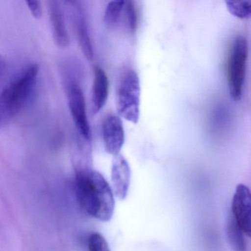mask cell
<instances>
[{"instance_id": "cell-1", "label": "cell", "mask_w": 251, "mask_h": 251, "mask_svg": "<svg viewBox=\"0 0 251 251\" xmlns=\"http://www.w3.org/2000/svg\"><path fill=\"white\" fill-rule=\"evenodd\" d=\"M75 187L79 203L87 214L102 222L111 220L115 206L114 194L101 173L86 167L79 169Z\"/></svg>"}, {"instance_id": "cell-2", "label": "cell", "mask_w": 251, "mask_h": 251, "mask_svg": "<svg viewBox=\"0 0 251 251\" xmlns=\"http://www.w3.org/2000/svg\"><path fill=\"white\" fill-rule=\"evenodd\" d=\"M39 67L30 64L0 92V126L9 122L28 103L34 93Z\"/></svg>"}, {"instance_id": "cell-3", "label": "cell", "mask_w": 251, "mask_h": 251, "mask_svg": "<svg viewBox=\"0 0 251 251\" xmlns=\"http://www.w3.org/2000/svg\"><path fill=\"white\" fill-rule=\"evenodd\" d=\"M248 57V42L243 36H237L230 48L227 63L229 95L232 100L242 99Z\"/></svg>"}, {"instance_id": "cell-4", "label": "cell", "mask_w": 251, "mask_h": 251, "mask_svg": "<svg viewBox=\"0 0 251 251\" xmlns=\"http://www.w3.org/2000/svg\"><path fill=\"white\" fill-rule=\"evenodd\" d=\"M140 80L137 73L129 70L123 77L117 94V112L120 117L136 124L140 115Z\"/></svg>"}, {"instance_id": "cell-5", "label": "cell", "mask_w": 251, "mask_h": 251, "mask_svg": "<svg viewBox=\"0 0 251 251\" xmlns=\"http://www.w3.org/2000/svg\"><path fill=\"white\" fill-rule=\"evenodd\" d=\"M67 98L70 113L77 131L85 140L90 142L92 133L86 113V100L84 94L78 84L75 82L70 83Z\"/></svg>"}, {"instance_id": "cell-6", "label": "cell", "mask_w": 251, "mask_h": 251, "mask_svg": "<svg viewBox=\"0 0 251 251\" xmlns=\"http://www.w3.org/2000/svg\"><path fill=\"white\" fill-rule=\"evenodd\" d=\"M231 214L245 235L251 233V195L246 185H237L231 202Z\"/></svg>"}, {"instance_id": "cell-7", "label": "cell", "mask_w": 251, "mask_h": 251, "mask_svg": "<svg viewBox=\"0 0 251 251\" xmlns=\"http://www.w3.org/2000/svg\"><path fill=\"white\" fill-rule=\"evenodd\" d=\"M102 139L105 151L111 155L120 154L125 143V130L120 117L108 115L102 124Z\"/></svg>"}, {"instance_id": "cell-8", "label": "cell", "mask_w": 251, "mask_h": 251, "mask_svg": "<svg viewBox=\"0 0 251 251\" xmlns=\"http://www.w3.org/2000/svg\"><path fill=\"white\" fill-rule=\"evenodd\" d=\"M111 180L116 196L126 199L130 183V168L127 160L122 155H114L111 167Z\"/></svg>"}, {"instance_id": "cell-9", "label": "cell", "mask_w": 251, "mask_h": 251, "mask_svg": "<svg viewBox=\"0 0 251 251\" xmlns=\"http://www.w3.org/2000/svg\"><path fill=\"white\" fill-rule=\"evenodd\" d=\"M50 17L55 44L60 48H67L70 45V36L66 25L64 10L58 1L50 2Z\"/></svg>"}, {"instance_id": "cell-10", "label": "cell", "mask_w": 251, "mask_h": 251, "mask_svg": "<svg viewBox=\"0 0 251 251\" xmlns=\"http://www.w3.org/2000/svg\"><path fill=\"white\" fill-rule=\"evenodd\" d=\"M109 91L108 76L102 68L95 67L92 86V107L94 114L99 113L106 103Z\"/></svg>"}, {"instance_id": "cell-11", "label": "cell", "mask_w": 251, "mask_h": 251, "mask_svg": "<svg viewBox=\"0 0 251 251\" xmlns=\"http://www.w3.org/2000/svg\"><path fill=\"white\" fill-rule=\"evenodd\" d=\"M74 6L75 20L76 31H77L79 45L85 57L89 61H92L94 58L93 47H92L86 17L81 7L79 6L78 5H75Z\"/></svg>"}, {"instance_id": "cell-12", "label": "cell", "mask_w": 251, "mask_h": 251, "mask_svg": "<svg viewBox=\"0 0 251 251\" xmlns=\"http://www.w3.org/2000/svg\"><path fill=\"white\" fill-rule=\"evenodd\" d=\"M225 228L227 242L232 251H247L245 233L236 223L231 213L227 216Z\"/></svg>"}, {"instance_id": "cell-13", "label": "cell", "mask_w": 251, "mask_h": 251, "mask_svg": "<svg viewBox=\"0 0 251 251\" xmlns=\"http://www.w3.org/2000/svg\"><path fill=\"white\" fill-rule=\"evenodd\" d=\"M125 3L126 1L123 0H114L108 2L104 15V22L108 27H113L118 23L124 10Z\"/></svg>"}, {"instance_id": "cell-14", "label": "cell", "mask_w": 251, "mask_h": 251, "mask_svg": "<svg viewBox=\"0 0 251 251\" xmlns=\"http://www.w3.org/2000/svg\"><path fill=\"white\" fill-rule=\"evenodd\" d=\"M229 13L240 20H248L251 17V3L249 1H232L225 2Z\"/></svg>"}, {"instance_id": "cell-15", "label": "cell", "mask_w": 251, "mask_h": 251, "mask_svg": "<svg viewBox=\"0 0 251 251\" xmlns=\"http://www.w3.org/2000/svg\"><path fill=\"white\" fill-rule=\"evenodd\" d=\"M124 11L126 14V24L128 27L129 31L132 34H134L138 27V15L134 2L132 1H126Z\"/></svg>"}, {"instance_id": "cell-16", "label": "cell", "mask_w": 251, "mask_h": 251, "mask_svg": "<svg viewBox=\"0 0 251 251\" xmlns=\"http://www.w3.org/2000/svg\"><path fill=\"white\" fill-rule=\"evenodd\" d=\"M89 251H111L103 236L99 233H93L89 238Z\"/></svg>"}, {"instance_id": "cell-17", "label": "cell", "mask_w": 251, "mask_h": 251, "mask_svg": "<svg viewBox=\"0 0 251 251\" xmlns=\"http://www.w3.org/2000/svg\"><path fill=\"white\" fill-rule=\"evenodd\" d=\"M27 7L35 19H40L42 16V7L39 1H27Z\"/></svg>"}, {"instance_id": "cell-18", "label": "cell", "mask_w": 251, "mask_h": 251, "mask_svg": "<svg viewBox=\"0 0 251 251\" xmlns=\"http://www.w3.org/2000/svg\"><path fill=\"white\" fill-rule=\"evenodd\" d=\"M5 69V62L4 61L3 58L0 55V75L3 73L4 70Z\"/></svg>"}]
</instances>
